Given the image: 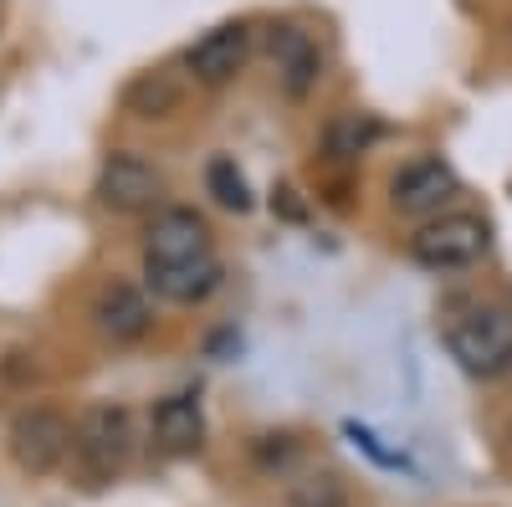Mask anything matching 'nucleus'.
Here are the masks:
<instances>
[{
	"instance_id": "nucleus-1",
	"label": "nucleus",
	"mask_w": 512,
	"mask_h": 507,
	"mask_svg": "<svg viewBox=\"0 0 512 507\" xmlns=\"http://www.w3.org/2000/svg\"><path fill=\"white\" fill-rule=\"evenodd\" d=\"M144 287L164 303L195 308L221 287V257L210 226L185 205H169L154 216L144 236Z\"/></svg>"
},
{
	"instance_id": "nucleus-2",
	"label": "nucleus",
	"mask_w": 512,
	"mask_h": 507,
	"mask_svg": "<svg viewBox=\"0 0 512 507\" xmlns=\"http://www.w3.org/2000/svg\"><path fill=\"white\" fill-rule=\"evenodd\" d=\"M441 338L451 359L466 369V374H502L512 364V303L502 298H477V292H466V298L446 303L441 313Z\"/></svg>"
},
{
	"instance_id": "nucleus-3",
	"label": "nucleus",
	"mask_w": 512,
	"mask_h": 507,
	"mask_svg": "<svg viewBox=\"0 0 512 507\" xmlns=\"http://www.w3.org/2000/svg\"><path fill=\"white\" fill-rule=\"evenodd\" d=\"M492 246V226L472 210H446V216H431L415 236H410V257L425 272H461L487 257Z\"/></svg>"
},
{
	"instance_id": "nucleus-4",
	"label": "nucleus",
	"mask_w": 512,
	"mask_h": 507,
	"mask_svg": "<svg viewBox=\"0 0 512 507\" xmlns=\"http://www.w3.org/2000/svg\"><path fill=\"white\" fill-rule=\"evenodd\" d=\"M72 456L88 482H113L134 456V420L123 405H93L72 426Z\"/></svg>"
},
{
	"instance_id": "nucleus-5",
	"label": "nucleus",
	"mask_w": 512,
	"mask_h": 507,
	"mask_svg": "<svg viewBox=\"0 0 512 507\" xmlns=\"http://www.w3.org/2000/svg\"><path fill=\"white\" fill-rule=\"evenodd\" d=\"M11 456L16 467L31 472V477H52L62 461L72 456V420L52 405H26L16 420H11Z\"/></svg>"
},
{
	"instance_id": "nucleus-6",
	"label": "nucleus",
	"mask_w": 512,
	"mask_h": 507,
	"mask_svg": "<svg viewBox=\"0 0 512 507\" xmlns=\"http://www.w3.org/2000/svg\"><path fill=\"white\" fill-rule=\"evenodd\" d=\"M98 205L113 210V216H139V210H154L164 195V175L139 159V154H108L98 169V185H93Z\"/></svg>"
},
{
	"instance_id": "nucleus-7",
	"label": "nucleus",
	"mask_w": 512,
	"mask_h": 507,
	"mask_svg": "<svg viewBox=\"0 0 512 507\" xmlns=\"http://www.w3.org/2000/svg\"><path fill=\"white\" fill-rule=\"evenodd\" d=\"M246 57H251L246 21H226L216 31H205L185 52V72H190V82H200V88H221V82H231L246 67Z\"/></svg>"
},
{
	"instance_id": "nucleus-8",
	"label": "nucleus",
	"mask_w": 512,
	"mask_h": 507,
	"mask_svg": "<svg viewBox=\"0 0 512 507\" xmlns=\"http://www.w3.org/2000/svg\"><path fill=\"white\" fill-rule=\"evenodd\" d=\"M93 328L113 344H139V338L154 328V303L149 292L134 282H103L93 298Z\"/></svg>"
},
{
	"instance_id": "nucleus-9",
	"label": "nucleus",
	"mask_w": 512,
	"mask_h": 507,
	"mask_svg": "<svg viewBox=\"0 0 512 507\" xmlns=\"http://www.w3.org/2000/svg\"><path fill=\"white\" fill-rule=\"evenodd\" d=\"M456 195V175L441 164V159H415L405 164L395 185H390V200L400 216H436V210Z\"/></svg>"
},
{
	"instance_id": "nucleus-10",
	"label": "nucleus",
	"mask_w": 512,
	"mask_h": 507,
	"mask_svg": "<svg viewBox=\"0 0 512 507\" xmlns=\"http://www.w3.org/2000/svg\"><path fill=\"white\" fill-rule=\"evenodd\" d=\"M267 52H272V67H277L282 88H287L292 98H303V93L313 88V82H318V72H323V52H318V41H313L308 31H297V26H272Z\"/></svg>"
},
{
	"instance_id": "nucleus-11",
	"label": "nucleus",
	"mask_w": 512,
	"mask_h": 507,
	"mask_svg": "<svg viewBox=\"0 0 512 507\" xmlns=\"http://www.w3.org/2000/svg\"><path fill=\"white\" fill-rule=\"evenodd\" d=\"M154 441L164 456H195L205 446V410L195 395H169L154 405Z\"/></svg>"
},
{
	"instance_id": "nucleus-12",
	"label": "nucleus",
	"mask_w": 512,
	"mask_h": 507,
	"mask_svg": "<svg viewBox=\"0 0 512 507\" xmlns=\"http://www.w3.org/2000/svg\"><path fill=\"white\" fill-rule=\"evenodd\" d=\"M379 134H384L379 118H369V113H338V118L328 123V134H323V154L338 159V164H349V159L369 154V144H374Z\"/></svg>"
},
{
	"instance_id": "nucleus-13",
	"label": "nucleus",
	"mask_w": 512,
	"mask_h": 507,
	"mask_svg": "<svg viewBox=\"0 0 512 507\" xmlns=\"http://www.w3.org/2000/svg\"><path fill=\"white\" fill-rule=\"evenodd\" d=\"M205 190L216 195V205H226V210H251V185H246V175L236 169V159H226V154H216L205 164Z\"/></svg>"
},
{
	"instance_id": "nucleus-14",
	"label": "nucleus",
	"mask_w": 512,
	"mask_h": 507,
	"mask_svg": "<svg viewBox=\"0 0 512 507\" xmlns=\"http://www.w3.org/2000/svg\"><path fill=\"white\" fill-rule=\"evenodd\" d=\"M128 108H134L139 118H164L180 108V88L169 82V72H149L134 82V93H128Z\"/></svg>"
},
{
	"instance_id": "nucleus-15",
	"label": "nucleus",
	"mask_w": 512,
	"mask_h": 507,
	"mask_svg": "<svg viewBox=\"0 0 512 507\" xmlns=\"http://www.w3.org/2000/svg\"><path fill=\"white\" fill-rule=\"evenodd\" d=\"M287 507H349V487L333 472H313L287 492Z\"/></svg>"
}]
</instances>
